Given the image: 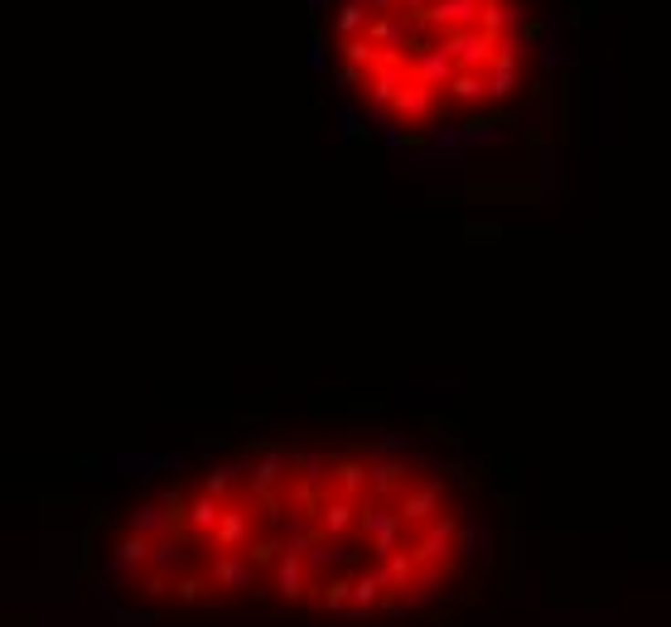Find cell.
<instances>
[{"label": "cell", "instance_id": "cell-1", "mask_svg": "<svg viewBox=\"0 0 671 627\" xmlns=\"http://www.w3.org/2000/svg\"><path fill=\"white\" fill-rule=\"evenodd\" d=\"M78 560L131 627H449L508 580L512 517L415 434H257L126 473Z\"/></svg>", "mask_w": 671, "mask_h": 627}, {"label": "cell", "instance_id": "cell-2", "mask_svg": "<svg viewBox=\"0 0 671 627\" xmlns=\"http://www.w3.org/2000/svg\"><path fill=\"white\" fill-rule=\"evenodd\" d=\"M343 111L406 155H455L536 88V0H314Z\"/></svg>", "mask_w": 671, "mask_h": 627}]
</instances>
